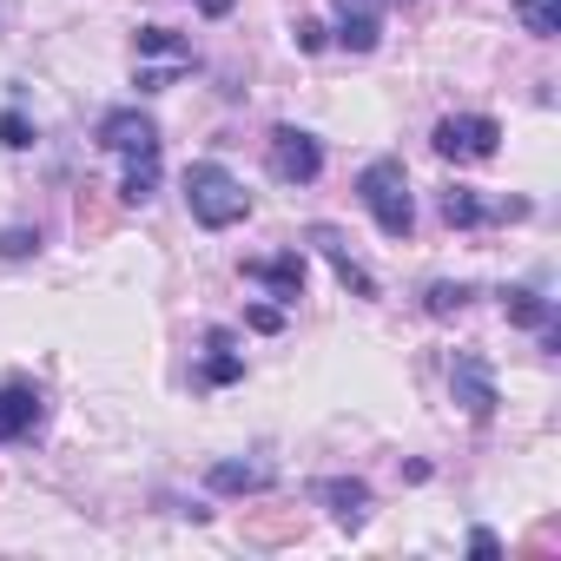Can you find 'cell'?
Segmentation results:
<instances>
[{"label": "cell", "instance_id": "15", "mask_svg": "<svg viewBox=\"0 0 561 561\" xmlns=\"http://www.w3.org/2000/svg\"><path fill=\"white\" fill-rule=\"evenodd\" d=\"M139 60H172V67H192V47H185L172 27H139Z\"/></svg>", "mask_w": 561, "mask_h": 561}, {"label": "cell", "instance_id": "5", "mask_svg": "<svg viewBox=\"0 0 561 561\" xmlns=\"http://www.w3.org/2000/svg\"><path fill=\"white\" fill-rule=\"evenodd\" d=\"M100 146L119 152V159H139V152H159V126H152V113H139V106H113V113L100 119Z\"/></svg>", "mask_w": 561, "mask_h": 561}, {"label": "cell", "instance_id": "4", "mask_svg": "<svg viewBox=\"0 0 561 561\" xmlns=\"http://www.w3.org/2000/svg\"><path fill=\"white\" fill-rule=\"evenodd\" d=\"M324 172V146L305 133V126H277L271 133V179H285V185H318Z\"/></svg>", "mask_w": 561, "mask_h": 561}, {"label": "cell", "instance_id": "12", "mask_svg": "<svg viewBox=\"0 0 561 561\" xmlns=\"http://www.w3.org/2000/svg\"><path fill=\"white\" fill-rule=\"evenodd\" d=\"M502 318L522 324V331H548V324H554V305H548L535 285H508V291H502Z\"/></svg>", "mask_w": 561, "mask_h": 561}, {"label": "cell", "instance_id": "7", "mask_svg": "<svg viewBox=\"0 0 561 561\" xmlns=\"http://www.w3.org/2000/svg\"><path fill=\"white\" fill-rule=\"evenodd\" d=\"M244 277L251 285H264L277 305H298L305 298V251H277V257H244Z\"/></svg>", "mask_w": 561, "mask_h": 561}, {"label": "cell", "instance_id": "21", "mask_svg": "<svg viewBox=\"0 0 561 561\" xmlns=\"http://www.w3.org/2000/svg\"><path fill=\"white\" fill-rule=\"evenodd\" d=\"M106 225H113V218H106V205H100V198H93V185H87V198H80V238H100Z\"/></svg>", "mask_w": 561, "mask_h": 561}, {"label": "cell", "instance_id": "13", "mask_svg": "<svg viewBox=\"0 0 561 561\" xmlns=\"http://www.w3.org/2000/svg\"><path fill=\"white\" fill-rule=\"evenodd\" d=\"M377 41H383V21H377L370 8H351V14L337 21V47H344V54H377Z\"/></svg>", "mask_w": 561, "mask_h": 561}, {"label": "cell", "instance_id": "26", "mask_svg": "<svg viewBox=\"0 0 561 561\" xmlns=\"http://www.w3.org/2000/svg\"><path fill=\"white\" fill-rule=\"evenodd\" d=\"M198 8H205V14H231V0H198Z\"/></svg>", "mask_w": 561, "mask_h": 561}, {"label": "cell", "instance_id": "16", "mask_svg": "<svg viewBox=\"0 0 561 561\" xmlns=\"http://www.w3.org/2000/svg\"><path fill=\"white\" fill-rule=\"evenodd\" d=\"M515 14L535 41H554L561 34V0H515Z\"/></svg>", "mask_w": 561, "mask_h": 561}, {"label": "cell", "instance_id": "1", "mask_svg": "<svg viewBox=\"0 0 561 561\" xmlns=\"http://www.w3.org/2000/svg\"><path fill=\"white\" fill-rule=\"evenodd\" d=\"M357 198H364V211L377 218L383 238H410V231H416V198H410L403 159H370V165L357 172Z\"/></svg>", "mask_w": 561, "mask_h": 561}, {"label": "cell", "instance_id": "25", "mask_svg": "<svg viewBox=\"0 0 561 561\" xmlns=\"http://www.w3.org/2000/svg\"><path fill=\"white\" fill-rule=\"evenodd\" d=\"M469 554H482V561H495V554H502V541H495L489 528H476V535H469Z\"/></svg>", "mask_w": 561, "mask_h": 561}, {"label": "cell", "instance_id": "14", "mask_svg": "<svg viewBox=\"0 0 561 561\" xmlns=\"http://www.w3.org/2000/svg\"><path fill=\"white\" fill-rule=\"evenodd\" d=\"M159 192V152H139L126 159V179H119V205H146Z\"/></svg>", "mask_w": 561, "mask_h": 561}, {"label": "cell", "instance_id": "17", "mask_svg": "<svg viewBox=\"0 0 561 561\" xmlns=\"http://www.w3.org/2000/svg\"><path fill=\"white\" fill-rule=\"evenodd\" d=\"M198 377H205V383H238V377H244V364L231 357V337H225V331H211V357H205Z\"/></svg>", "mask_w": 561, "mask_h": 561}, {"label": "cell", "instance_id": "8", "mask_svg": "<svg viewBox=\"0 0 561 561\" xmlns=\"http://www.w3.org/2000/svg\"><path fill=\"white\" fill-rule=\"evenodd\" d=\"M305 238H311V244H318V251L331 257V271H337V285H344L351 298H377V277H370V271H364V264L351 257V244H344V231H337V225H311Z\"/></svg>", "mask_w": 561, "mask_h": 561}, {"label": "cell", "instance_id": "22", "mask_svg": "<svg viewBox=\"0 0 561 561\" xmlns=\"http://www.w3.org/2000/svg\"><path fill=\"white\" fill-rule=\"evenodd\" d=\"M41 251V231H0V257H34Z\"/></svg>", "mask_w": 561, "mask_h": 561}, {"label": "cell", "instance_id": "2", "mask_svg": "<svg viewBox=\"0 0 561 561\" xmlns=\"http://www.w3.org/2000/svg\"><path fill=\"white\" fill-rule=\"evenodd\" d=\"M185 205H192V218H198L205 231H231L238 218H251V192H244L218 159L185 165Z\"/></svg>", "mask_w": 561, "mask_h": 561}, {"label": "cell", "instance_id": "27", "mask_svg": "<svg viewBox=\"0 0 561 561\" xmlns=\"http://www.w3.org/2000/svg\"><path fill=\"white\" fill-rule=\"evenodd\" d=\"M331 8H337V14H351V8H370V0H331Z\"/></svg>", "mask_w": 561, "mask_h": 561}, {"label": "cell", "instance_id": "10", "mask_svg": "<svg viewBox=\"0 0 561 561\" xmlns=\"http://www.w3.org/2000/svg\"><path fill=\"white\" fill-rule=\"evenodd\" d=\"M205 489L211 495H264V489H277V469L271 462H211Z\"/></svg>", "mask_w": 561, "mask_h": 561}, {"label": "cell", "instance_id": "6", "mask_svg": "<svg viewBox=\"0 0 561 561\" xmlns=\"http://www.w3.org/2000/svg\"><path fill=\"white\" fill-rule=\"evenodd\" d=\"M449 390H456V403L476 416V423H489L495 416V377H489V364L476 357V351H456V364H449Z\"/></svg>", "mask_w": 561, "mask_h": 561}, {"label": "cell", "instance_id": "19", "mask_svg": "<svg viewBox=\"0 0 561 561\" xmlns=\"http://www.w3.org/2000/svg\"><path fill=\"white\" fill-rule=\"evenodd\" d=\"M244 535L251 541H291L298 535V508L291 515H257V522H244Z\"/></svg>", "mask_w": 561, "mask_h": 561}, {"label": "cell", "instance_id": "18", "mask_svg": "<svg viewBox=\"0 0 561 561\" xmlns=\"http://www.w3.org/2000/svg\"><path fill=\"white\" fill-rule=\"evenodd\" d=\"M469 298H476L469 285H449V277H443V285H430V291H423V311H430V318H456Z\"/></svg>", "mask_w": 561, "mask_h": 561}, {"label": "cell", "instance_id": "3", "mask_svg": "<svg viewBox=\"0 0 561 561\" xmlns=\"http://www.w3.org/2000/svg\"><path fill=\"white\" fill-rule=\"evenodd\" d=\"M443 159H456V165H482V159H495V146H502V126L489 119V113H449V119H436V139H430Z\"/></svg>", "mask_w": 561, "mask_h": 561}, {"label": "cell", "instance_id": "23", "mask_svg": "<svg viewBox=\"0 0 561 561\" xmlns=\"http://www.w3.org/2000/svg\"><path fill=\"white\" fill-rule=\"evenodd\" d=\"M244 324L271 337V331H285V311H277V305H251V311H244Z\"/></svg>", "mask_w": 561, "mask_h": 561}, {"label": "cell", "instance_id": "24", "mask_svg": "<svg viewBox=\"0 0 561 561\" xmlns=\"http://www.w3.org/2000/svg\"><path fill=\"white\" fill-rule=\"evenodd\" d=\"M291 41H298L305 54H318V47H324L331 34H324V21H298V27H291Z\"/></svg>", "mask_w": 561, "mask_h": 561}, {"label": "cell", "instance_id": "20", "mask_svg": "<svg viewBox=\"0 0 561 561\" xmlns=\"http://www.w3.org/2000/svg\"><path fill=\"white\" fill-rule=\"evenodd\" d=\"M0 146H8V152H27V146H34V126H27V113H14V106L0 113Z\"/></svg>", "mask_w": 561, "mask_h": 561}, {"label": "cell", "instance_id": "9", "mask_svg": "<svg viewBox=\"0 0 561 561\" xmlns=\"http://www.w3.org/2000/svg\"><path fill=\"white\" fill-rule=\"evenodd\" d=\"M34 423H41V390L27 377H8V383H0V443L34 436Z\"/></svg>", "mask_w": 561, "mask_h": 561}, {"label": "cell", "instance_id": "11", "mask_svg": "<svg viewBox=\"0 0 561 561\" xmlns=\"http://www.w3.org/2000/svg\"><path fill=\"white\" fill-rule=\"evenodd\" d=\"M318 502H324L344 528H364V515H370V482H357V476H331V482H318Z\"/></svg>", "mask_w": 561, "mask_h": 561}]
</instances>
